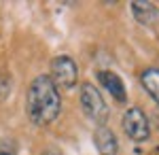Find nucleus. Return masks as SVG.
<instances>
[{
    "label": "nucleus",
    "instance_id": "obj_8",
    "mask_svg": "<svg viewBox=\"0 0 159 155\" xmlns=\"http://www.w3.org/2000/svg\"><path fill=\"white\" fill-rule=\"evenodd\" d=\"M140 81H142V87L148 92V96L155 102H159V68H147L140 74Z\"/></svg>",
    "mask_w": 159,
    "mask_h": 155
},
{
    "label": "nucleus",
    "instance_id": "obj_6",
    "mask_svg": "<svg viewBox=\"0 0 159 155\" xmlns=\"http://www.w3.org/2000/svg\"><path fill=\"white\" fill-rule=\"evenodd\" d=\"M93 143H96V149L100 151V155H117V138L115 134L106 128V125H100L96 134H93Z\"/></svg>",
    "mask_w": 159,
    "mask_h": 155
},
{
    "label": "nucleus",
    "instance_id": "obj_11",
    "mask_svg": "<svg viewBox=\"0 0 159 155\" xmlns=\"http://www.w3.org/2000/svg\"><path fill=\"white\" fill-rule=\"evenodd\" d=\"M157 123H159V117H157Z\"/></svg>",
    "mask_w": 159,
    "mask_h": 155
},
{
    "label": "nucleus",
    "instance_id": "obj_2",
    "mask_svg": "<svg viewBox=\"0 0 159 155\" xmlns=\"http://www.w3.org/2000/svg\"><path fill=\"white\" fill-rule=\"evenodd\" d=\"M81 106H83V113L87 117L100 125L108 119V106H106V102L96 85L85 83L81 87Z\"/></svg>",
    "mask_w": 159,
    "mask_h": 155
},
{
    "label": "nucleus",
    "instance_id": "obj_5",
    "mask_svg": "<svg viewBox=\"0 0 159 155\" xmlns=\"http://www.w3.org/2000/svg\"><path fill=\"white\" fill-rule=\"evenodd\" d=\"M98 81L102 83V87H104V89H106L117 102H123V100L127 98V94H125V85H123V81L115 74V72L100 70L98 72Z\"/></svg>",
    "mask_w": 159,
    "mask_h": 155
},
{
    "label": "nucleus",
    "instance_id": "obj_3",
    "mask_svg": "<svg viewBox=\"0 0 159 155\" xmlns=\"http://www.w3.org/2000/svg\"><path fill=\"white\" fill-rule=\"evenodd\" d=\"M125 134L134 140V143H144L148 136H151V123H148V117L144 115V110L138 106H132L125 115H123L121 121Z\"/></svg>",
    "mask_w": 159,
    "mask_h": 155
},
{
    "label": "nucleus",
    "instance_id": "obj_4",
    "mask_svg": "<svg viewBox=\"0 0 159 155\" xmlns=\"http://www.w3.org/2000/svg\"><path fill=\"white\" fill-rule=\"evenodd\" d=\"M51 79L57 87L64 89H70L76 85L79 81V68H76V62L68 55H57L51 60Z\"/></svg>",
    "mask_w": 159,
    "mask_h": 155
},
{
    "label": "nucleus",
    "instance_id": "obj_10",
    "mask_svg": "<svg viewBox=\"0 0 159 155\" xmlns=\"http://www.w3.org/2000/svg\"><path fill=\"white\" fill-rule=\"evenodd\" d=\"M45 155H57V153H55V151H47Z\"/></svg>",
    "mask_w": 159,
    "mask_h": 155
},
{
    "label": "nucleus",
    "instance_id": "obj_1",
    "mask_svg": "<svg viewBox=\"0 0 159 155\" xmlns=\"http://www.w3.org/2000/svg\"><path fill=\"white\" fill-rule=\"evenodd\" d=\"M25 110L34 125H49L60 117L61 96L51 77L40 74L30 83L28 98H25Z\"/></svg>",
    "mask_w": 159,
    "mask_h": 155
},
{
    "label": "nucleus",
    "instance_id": "obj_7",
    "mask_svg": "<svg viewBox=\"0 0 159 155\" xmlns=\"http://www.w3.org/2000/svg\"><path fill=\"white\" fill-rule=\"evenodd\" d=\"M132 13H134V17L142 26H153L159 19V9L153 2H147V0H142V2L136 0V2H132Z\"/></svg>",
    "mask_w": 159,
    "mask_h": 155
},
{
    "label": "nucleus",
    "instance_id": "obj_9",
    "mask_svg": "<svg viewBox=\"0 0 159 155\" xmlns=\"http://www.w3.org/2000/svg\"><path fill=\"white\" fill-rule=\"evenodd\" d=\"M0 155H17V144L9 138L0 140Z\"/></svg>",
    "mask_w": 159,
    "mask_h": 155
}]
</instances>
